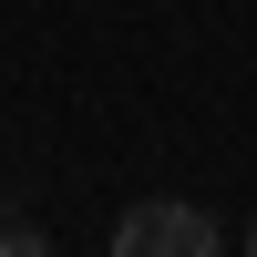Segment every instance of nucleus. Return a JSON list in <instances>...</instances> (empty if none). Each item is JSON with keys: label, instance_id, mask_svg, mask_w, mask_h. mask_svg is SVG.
Segmentation results:
<instances>
[{"label": "nucleus", "instance_id": "f257e3e1", "mask_svg": "<svg viewBox=\"0 0 257 257\" xmlns=\"http://www.w3.org/2000/svg\"><path fill=\"white\" fill-rule=\"evenodd\" d=\"M113 247H123V257H216L226 226L206 216V206H165V196H155V206H134V216L113 226Z\"/></svg>", "mask_w": 257, "mask_h": 257}, {"label": "nucleus", "instance_id": "f03ea898", "mask_svg": "<svg viewBox=\"0 0 257 257\" xmlns=\"http://www.w3.org/2000/svg\"><path fill=\"white\" fill-rule=\"evenodd\" d=\"M41 247H52V237H41L31 216H11V206H0V257H41Z\"/></svg>", "mask_w": 257, "mask_h": 257}, {"label": "nucleus", "instance_id": "7ed1b4c3", "mask_svg": "<svg viewBox=\"0 0 257 257\" xmlns=\"http://www.w3.org/2000/svg\"><path fill=\"white\" fill-rule=\"evenodd\" d=\"M247 247H257V216H247Z\"/></svg>", "mask_w": 257, "mask_h": 257}]
</instances>
